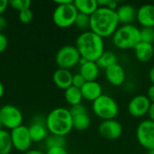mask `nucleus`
Returning <instances> with one entry per match:
<instances>
[{"label":"nucleus","instance_id":"obj_1","mask_svg":"<svg viewBox=\"0 0 154 154\" xmlns=\"http://www.w3.org/2000/svg\"><path fill=\"white\" fill-rule=\"evenodd\" d=\"M118 27L119 22L116 11L106 7H98L90 16V31L103 39L113 36Z\"/></svg>","mask_w":154,"mask_h":154},{"label":"nucleus","instance_id":"obj_2","mask_svg":"<svg viewBox=\"0 0 154 154\" xmlns=\"http://www.w3.org/2000/svg\"><path fill=\"white\" fill-rule=\"evenodd\" d=\"M75 46L81 58L88 61H97L105 51L104 39L90 30L78 36Z\"/></svg>","mask_w":154,"mask_h":154},{"label":"nucleus","instance_id":"obj_3","mask_svg":"<svg viewBox=\"0 0 154 154\" xmlns=\"http://www.w3.org/2000/svg\"><path fill=\"white\" fill-rule=\"evenodd\" d=\"M46 126L51 134L66 136L73 130V118L69 109L56 107L46 116Z\"/></svg>","mask_w":154,"mask_h":154},{"label":"nucleus","instance_id":"obj_4","mask_svg":"<svg viewBox=\"0 0 154 154\" xmlns=\"http://www.w3.org/2000/svg\"><path fill=\"white\" fill-rule=\"evenodd\" d=\"M114 45L120 50H130L141 42L140 29L134 24L121 25L112 36Z\"/></svg>","mask_w":154,"mask_h":154},{"label":"nucleus","instance_id":"obj_5","mask_svg":"<svg viewBox=\"0 0 154 154\" xmlns=\"http://www.w3.org/2000/svg\"><path fill=\"white\" fill-rule=\"evenodd\" d=\"M55 3L57 6L52 14L53 23L60 28H68L73 25L79 14L73 1L62 0L55 1Z\"/></svg>","mask_w":154,"mask_h":154},{"label":"nucleus","instance_id":"obj_6","mask_svg":"<svg viewBox=\"0 0 154 154\" xmlns=\"http://www.w3.org/2000/svg\"><path fill=\"white\" fill-rule=\"evenodd\" d=\"M92 110L94 114L103 121L112 120L116 119L118 116L119 106L112 97L103 94L97 100L92 102Z\"/></svg>","mask_w":154,"mask_h":154},{"label":"nucleus","instance_id":"obj_7","mask_svg":"<svg viewBox=\"0 0 154 154\" xmlns=\"http://www.w3.org/2000/svg\"><path fill=\"white\" fill-rule=\"evenodd\" d=\"M81 56L73 45H65L61 47L56 53L55 61L60 69H70L79 64Z\"/></svg>","mask_w":154,"mask_h":154},{"label":"nucleus","instance_id":"obj_8","mask_svg":"<svg viewBox=\"0 0 154 154\" xmlns=\"http://www.w3.org/2000/svg\"><path fill=\"white\" fill-rule=\"evenodd\" d=\"M0 118L3 127L13 130L22 125L23 116L21 110L15 106L5 105L0 107Z\"/></svg>","mask_w":154,"mask_h":154},{"label":"nucleus","instance_id":"obj_9","mask_svg":"<svg viewBox=\"0 0 154 154\" xmlns=\"http://www.w3.org/2000/svg\"><path fill=\"white\" fill-rule=\"evenodd\" d=\"M10 135L14 149L23 153L30 150L32 141L27 126L22 125L21 126L11 130Z\"/></svg>","mask_w":154,"mask_h":154},{"label":"nucleus","instance_id":"obj_10","mask_svg":"<svg viewBox=\"0 0 154 154\" xmlns=\"http://www.w3.org/2000/svg\"><path fill=\"white\" fill-rule=\"evenodd\" d=\"M136 138L147 151L154 149V123L150 119L142 121L136 129Z\"/></svg>","mask_w":154,"mask_h":154},{"label":"nucleus","instance_id":"obj_11","mask_svg":"<svg viewBox=\"0 0 154 154\" xmlns=\"http://www.w3.org/2000/svg\"><path fill=\"white\" fill-rule=\"evenodd\" d=\"M151 105L152 103L146 95H137L129 101L127 110L130 116L139 118L148 115Z\"/></svg>","mask_w":154,"mask_h":154},{"label":"nucleus","instance_id":"obj_12","mask_svg":"<svg viewBox=\"0 0 154 154\" xmlns=\"http://www.w3.org/2000/svg\"><path fill=\"white\" fill-rule=\"evenodd\" d=\"M28 129L32 143L42 142L49 135V131L46 126V117L43 118L42 116H34Z\"/></svg>","mask_w":154,"mask_h":154},{"label":"nucleus","instance_id":"obj_13","mask_svg":"<svg viewBox=\"0 0 154 154\" xmlns=\"http://www.w3.org/2000/svg\"><path fill=\"white\" fill-rule=\"evenodd\" d=\"M99 134L107 140H116L123 134V126L121 123L116 119L102 121L98 126Z\"/></svg>","mask_w":154,"mask_h":154},{"label":"nucleus","instance_id":"obj_14","mask_svg":"<svg viewBox=\"0 0 154 154\" xmlns=\"http://www.w3.org/2000/svg\"><path fill=\"white\" fill-rule=\"evenodd\" d=\"M105 76L107 82L114 87L122 86L125 83L126 77L125 69L119 63L112 65L105 69Z\"/></svg>","mask_w":154,"mask_h":154},{"label":"nucleus","instance_id":"obj_15","mask_svg":"<svg viewBox=\"0 0 154 154\" xmlns=\"http://www.w3.org/2000/svg\"><path fill=\"white\" fill-rule=\"evenodd\" d=\"M79 74L86 81H97L100 74V69L96 61H88L81 58L79 61Z\"/></svg>","mask_w":154,"mask_h":154},{"label":"nucleus","instance_id":"obj_16","mask_svg":"<svg viewBox=\"0 0 154 154\" xmlns=\"http://www.w3.org/2000/svg\"><path fill=\"white\" fill-rule=\"evenodd\" d=\"M136 20L142 27H154V5L145 4L140 6Z\"/></svg>","mask_w":154,"mask_h":154},{"label":"nucleus","instance_id":"obj_17","mask_svg":"<svg viewBox=\"0 0 154 154\" xmlns=\"http://www.w3.org/2000/svg\"><path fill=\"white\" fill-rule=\"evenodd\" d=\"M119 24H133V22L136 20L137 10L130 4H124L118 6L116 11Z\"/></svg>","mask_w":154,"mask_h":154},{"label":"nucleus","instance_id":"obj_18","mask_svg":"<svg viewBox=\"0 0 154 154\" xmlns=\"http://www.w3.org/2000/svg\"><path fill=\"white\" fill-rule=\"evenodd\" d=\"M83 99L94 102L103 95V88L97 81H86L80 88Z\"/></svg>","mask_w":154,"mask_h":154},{"label":"nucleus","instance_id":"obj_19","mask_svg":"<svg viewBox=\"0 0 154 154\" xmlns=\"http://www.w3.org/2000/svg\"><path fill=\"white\" fill-rule=\"evenodd\" d=\"M72 79L73 74L69 69H58L53 72L52 80L55 86L60 89L66 90L69 87L72 86Z\"/></svg>","mask_w":154,"mask_h":154},{"label":"nucleus","instance_id":"obj_20","mask_svg":"<svg viewBox=\"0 0 154 154\" xmlns=\"http://www.w3.org/2000/svg\"><path fill=\"white\" fill-rule=\"evenodd\" d=\"M134 50L135 58L141 62H149L154 57L153 44L140 42Z\"/></svg>","mask_w":154,"mask_h":154},{"label":"nucleus","instance_id":"obj_21","mask_svg":"<svg viewBox=\"0 0 154 154\" xmlns=\"http://www.w3.org/2000/svg\"><path fill=\"white\" fill-rule=\"evenodd\" d=\"M73 4L79 13L91 16L97 9L98 5L97 0H75Z\"/></svg>","mask_w":154,"mask_h":154},{"label":"nucleus","instance_id":"obj_22","mask_svg":"<svg viewBox=\"0 0 154 154\" xmlns=\"http://www.w3.org/2000/svg\"><path fill=\"white\" fill-rule=\"evenodd\" d=\"M64 97H65L66 102L69 105H70L71 106L81 104V102L83 100V97H82L80 88H75L73 86H71L69 88H67L66 90H64Z\"/></svg>","mask_w":154,"mask_h":154},{"label":"nucleus","instance_id":"obj_23","mask_svg":"<svg viewBox=\"0 0 154 154\" xmlns=\"http://www.w3.org/2000/svg\"><path fill=\"white\" fill-rule=\"evenodd\" d=\"M96 62L100 69H106L112 65L118 63V58L115 52L111 51H105Z\"/></svg>","mask_w":154,"mask_h":154},{"label":"nucleus","instance_id":"obj_24","mask_svg":"<svg viewBox=\"0 0 154 154\" xmlns=\"http://www.w3.org/2000/svg\"><path fill=\"white\" fill-rule=\"evenodd\" d=\"M13 150V144L10 133L5 129L0 130V154H10Z\"/></svg>","mask_w":154,"mask_h":154},{"label":"nucleus","instance_id":"obj_25","mask_svg":"<svg viewBox=\"0 0 154 154\" xmlns=\"http://www.w3.org/2000/svg\"><path fill=\"white\" fill-rule=\"evenodd\" d=\"M73 129L77 131H86L91 125V119L88 114L73 116Z\"/></svg>","mask_w":154,"mask_h":154},{"label":"nucleus","instance_id":"obj_26","mask_svg":"<svg viewBox=\"0 0 154 154\" xmlns=\"http://www.w3.org/2000/svg\"><path fill=\"white\" fill-rule=\"evenodd\" d=\"M45 146L48 149L57 148V147H64L66 145V138L64 136H60L56 134H49L47 138L44 140Z\"/></svg>","mask_w":154,"mask_h":154},{"label":"nucleus","instance_id":"obj_27","mask_svg":"<svg viewBox=\"0 0 154 154\" xmlns=\"http://www.w3.org/2000/svg\"><path fill=\"white\" fill-rule=\"evenodd\" d=\"M74 24L76 25L77 28H79V30L83 32L89 31L90 30V16L79 13Z\"/></svg>","mask_w":154,"mask_h":154},{"label":"nucleus","instance_id":"obj_28","mask_svg":"<svg viewBox=\"0 0 154 154\" xmlns=\"http://www.w3.org/2000/svg\"><path fill=\"white\" fill-rule=\"evenodd\" d=\"M140 38L142 42L154 43V27H142L140 29Z\"/></svg>","mask_w":154,"mask_h":154},{"label":"nucleus","instance_id":"obj_29","mask_svg":"<svg viewBox=\"0 0 154 154\" xmlns=\"http://www.w3.org/2000/svg\"><path fill=\"white\" fill-rule=\"evenodd\" d=\"M32 5L30 0H11L9 1V5L14 10L21 12L25 9H29Z\"/></svg>","mask_w":154,"mask_h":154},{"label":"nucleus","instance_id":"obj_30","mask_svg":"<svg viewBox=\"0 0 154 154\" xmlns=\"http://www.w3.org/2000/svg\"><path fill=\"white\" fill-rule=\"evenodd\" d=\"M18 18L23 23H30L33 19V13L30 8L25 9L23 11L19 12Z\"/></svg>","mask_w":154,"mask_h":154},{"label":"nucleus","instance_id":"obj_31","mask_svg":"<svg viewBox=\"0 0 154 154\" xmlns=\"http://www.w3.org/2000/svg\"><path fill=\"white\" fill-rule=\"evenodd\" d=\"M69 112L73 116H79V115H83V114H88V111H87V108L84 105L82 104H79V105H77V106H73L70 107L69 109Z\"/></svg>","mask_w":154,"mask_h":154},{"label":"nucleus","instance_id":"obj_32","mask_svg":"<svg viewBox=\"0 0 154 154\" xmlns=\"http://www.w3.org/2000/svg\"><path fill=\"white\" fill-rule=\"evenodd\" d=\"M85 83H86L85 79L79 73L73 75V79H72V86L73 87L78 88H81Z\"/></svg>","mask_w":154,"mask_h":154},{"label":"nucleus","instance_id":"obj_33","mask_svg":"<svg viewBox=\"0 0 154 154\" xmlns=\"http://www.w3.org/2000/svg\"><path fill=\"white\" fill-rule=\"evenodd\" d=\"M8 46V40L6 36L3 33L0 32V53L4 52Z\"/></svg>","mask_w":154,"mask_h":154},{"label":"nucleus","instance_id":"obj_34","mask_svg":"<svg viewBox=\"0 0 154 154\" xmlns=\"http://www.w3.org/2000/svg\"><path fill=\"white\" fill-rule=\"evenodd\" d=\"M45 154H69L67 150L64 147H57L48 149Z\"/></svg>","mask_w":154,"mask_h":154},{"label":"nucleus","instance_id":"obj_35","mask_svg":"<svg viewBox=\"0 0 154 154\" xmlns=\"http://www.w3.org/2000/svg\"><path fill=\"white\" fill-rule=\"evenodd\" d=\"M146 97H148V99L151 101L152 104H154V85H151L149 87Z\"/></svg>","mask_w":154,"mask_h":154},{"label":"nucleus","instance_id":"obj_36","mask_svg":"<svg viewBox=\"0 0 154 154\" xmlns=\"http://www.w3.org/2000/svg\"><path fill=\"white\" fill-rule=\"evenodd\" d=\"M118 2L114 1V0H108L107 1V5H106V8L111 9L113 11H116V9L118 8Z\"/></svg>","mask_w":154,"mask_h":154},{"label":"nucleus","instance_id":"obj_37","mask_svg":"<svg viewBox=\"0 0 154 154\" xmlns=\"http://www.w3.org/2000/svg\"><path fill=\"white\" fill-rule=\"evenodd\" d=\"M8 5H9V1L0 0V15H2V14L6 10Z\"/></svg>","mask_w":154,"mask_h":154},{"label":"nucleus","instance_id":"obj_38","mask_svg":"<svg viewBox=\"0 0 154 154\" xmlns=\"http://www.w3.org/2000/svg\"><path fill=\"white\" fill-rule=\"evenodd\" d=\"M7 26V21L5 16L0 15V32H2Z\"/></svg>","mask_w":154,"mask_h":154},{"label":"nucleus","instance_id":"obj_39","mask_svg":"<svg viewBox=\"0 0 154 154\" xmlns=\"http://www.w3.org/2000/svg\"><path fill=\"white\" fill-rule=\"evenodd\" d=\"M148 116H149V119L154 123V104L151 105L150 110L148 112Z\"/></svg>","mask_w":154,"mask_h":154},{"label":"nucleus","instance_id":"obj_40","mask_svg":"<svg viewBox=\"0 0 154 154\" xmlns=\"http://www.w3.org/2000/svg\"><path fill=\"white\" fill-rule=\"evenodd\" d=\"M149 79H150V81L152 82V85H154V66L151 68L149 71Z\"/></svg>","mask_w":154,"mask_h":154},{"label":"nucleus","instance_id":"obj_41","mask_svg":"<svg viewBox=\"0 0 154 154\" xmlns=\"http://www.w3.org/2000/svg\"><path fill=\"white\" fill-rule=\"evenodd\" d=\"M23 154H45L44 152H42V151L39 150H29L26 152H24Z\"/></svg>","mask_w":154,"mask_h":154},{"label":"nucleus","instance_id":"obj_42","mask_svg":"<svg viewBox=\"0 0 154 154\" xmlns=\"http://www.w3.org/2000/svg\"><path fill=\"white\" fill-rule=\"evenodd\" d=\"M4 94H5V87H4L3 83L1 82V80H0V99L2 98Z\"/></svg>","mask_w":154,"mask_h":154},{"label":"nucleus","instance_id":"obj_43","mask_svg":"<svg viewBox=\"0 0 154 154\" xmlns=\"http://www.w3.org/2000/svg\"><path fill=\"white\" fill-rule=\"evenodd\" d=\"M147 154H154V149H152V150H148Z\"/></svg>","mask_w":154,"mask_h":154},{"label":"nucleus","instance_id":"obj_44","mask_svg":"<svg viewBox=\"0 0 154 154\" xmlns=\"http://www.w3.org/2000/svg\"><path fill=\"white\" fill-rule=\"evenodd\" d=\"M4 127H3V125H2V121H1V118H0V130L1 129H3Z\"/></svg>","mask_w":154,"mask_h":154}]
</instances>
